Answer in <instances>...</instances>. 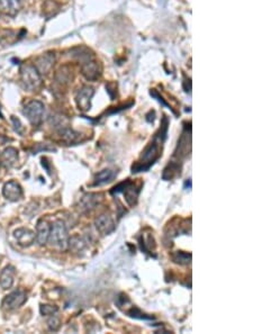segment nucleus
<instances>
[{
	"instance_id": "17",
	"label": "nucleus",
	"mask_w": 253,
	"mask_h": 334,
	"mask_svg": "<svg viewBox=\"0 0 253 334\" xmlns=\"http://www.w3.org/2000/svg\"><path fill=\"white\" fill-rule=\"evenodd\" d=\"M116 177V172L114 170H110V169H105L100 172H98L96 176H94V186H102L106 184H110V181L115 179Z\"/></svg>"
},
{
	"instance_id": "10",
	"label": "nucleus",
	"mask_w": 253,
	"mask_h": 334,
	"mask_svg": "<svg viewBox=\"0 0 253 334\" xmlns=\"http://www.w3.org/2000/svg\"><path fill=\"white\" fill-rule=\"evenodd\" d=\"M54 61H56L54 54H52V53H45V54L40 56L38 59L36 60L35 68L38 71L40 74H48L52 69Z\"/></svg>"
},
{
	"instance_id": "7",
	"label": "nucleus",
	"mask_w": 253,
	"mask_h": 334,
	"mask_svg": "<svg viewBox=\"0 0 253 334\" xmlns=\"http://www.w3.org/2000/svg\"><path fill=\"white\" fill-rule=\"evenodd\" d=\"M94 89L90 87H84V88L79 89V91L76 96V101L80 110L87 111L90 108V106H92L90 102H92V98L94 96Z\"/></svg>"
},
{
	"instance_id": "9",
	"label": "nucleus",
	"mask_w": 253,
	"mask_h": 334,
	"mask_svg": "<svg viewBox=\"0 0 253 334\" xmlns=\"http://www.w3.org/2000/svg\"><path fill=\"white\" fill-rule=\"evenodd\" d=\"M14 237L17 240L20 246L27 248L35 242V233L30 229H18L14 232Z\"/></svg>"
},
{
	"instance_id": "11",
	"label": "nucleus",
	"mask_w": 253,
	"mask_h": 334,
	"mask_svg": "<svg viewBox=\"0 0 253 334\" xmlns=\"http://www.w3.org/2000/svg\"><path fill=\"white\" fill-rule=\"evenodd\" d=\"M140 191H141V186H136L130 180H128L126 181L125 188L123 191H122V193H123L125 196L126 203H128L130 206L133 207L134 205L138 203Z\"/></svg>"
},
{
	"instance_id": "12",
	"label": "nucleus",
	"mask_w": 253,
	"mask_h": 334,
	"mask_svg": "<svg viewBox=\"0 0 253 334\" xmlns=\"http://www.w3.org/2000/svg\"><path fill=\"white\" fill-rule=\"evenodd\" d=\"M50 231H51V226L48 223L44 220H40L38 222L36 225V234L35 240L40 246H45L48 243V240L50 237Z\"/></svg>"
},
{
	"instance_id": "14",
	"label": "nucleus",
	"mask_w": 253,
	"mask_h": 334,
	"mask_svg": "<svg viewBox=\"0 0 253 334\" xmlns=\"http://www.w3.org/2000/svg\"><path fill=\"white\" fill-rule=\"evenodd\" d=\"M102 195L99 194H87L81 198L80 206L84 211H92L94 208H96L102 202Z\"/></svg>"
},
{
	"instance_id": "15",
	"label": "nucleus",
	"mask_w": 253,
	"mask_h": 334,
	"mask_svg": "<svg viewBox=\"0 0 253 334\" xmlns=\"http://www.w3.org/2000/svg\"><path fill=\"white\" fill-rule=\"evenodd\" d=\"M180 171H182V162L178 161V160L170 161L164 170V173H162V179L168 181L174 180V178L180 176Z\"/></svg>"
},
{
	"instance_id": "6",
	"label": "nucleus",
	"mask_w": 253,
	"mask_h": 334,
	"mask_svg": "<svg viewBox=\"0 0 253 334\" xmlns=\"http://www.w3.org/2000/svg\"><path fill=\"white\" fill-rule=\"evenodd\" d=\"M94 225H96L97 231L102 235H110L116 229L114 220L107 214H102L100 216H98L94 221Z\"/></svg>"
},
{
	"instance_id": "21",
	"label": "nucleus",
	"mask_w": 253,
	"mask_h": 334,
	"mask_svg": "<svg viewBox=\"0 0 253 334\" xmlns=\"http://www.w3.org/2000/svg\"><path fill=\"white\" fill-rule=\"evenodd\" d=\"M16 39H17L16 34L10 29H9V30L4 29V30H2V32H0V43L12 44V43L15 42Z\"/></svg>"
},
{
	"instance_id": "19",
	"label": "nucleus",
	"mask_w": 253,
	"mask_h": 334,
	"mask_svg": "<svg viewBox=\"0 0 253 334\" xmlns=\"http://www.w3.org/2000/svg\"><path fill=\"white\" fill-rule=\"evenodd\" d=\"M18 151L15 148H7L2 154V162L6 168H10L17 162Z\"/></svg>"
},
{
	"instance_id": "5",
	"label": "nucleus",
	"mask_w": 253,
	"mask_h": 334,
	"mask_svg": "<svg viewBox=\"0 0 253 334\" xmlns=\"http://www.w3.org/2000/svg\"><path fill=\"white\" fill-rule=\"evenodd\" d=\"M27 301V295L24 291H16L9 294L8 296L4 298L2 307L4 310L12 311L20 309L22 305Z\"/></svg>"
},
{
	"instance_id": "16",
	"label": "nucleus",
	"mask_w": 253,
	"mask_h": 334,
	"mask_svg": "<svg viewBox=\"0 0 253 334\" xmlns=\"http://www.w3.org/2000/svg\"><path fill=\"white\" fill-rule=\"evenodd\" d=\"M15 268L12 266H8L2 271L0 275V287L2 289H9L12 287L14 278H15Z\"/></svg>"
},
{
	"instance_id": "22",
	"label": "nucleus",
	"mask_w": 253,
	"mask_h": 334,
	"mask_svg": "<svg viewBox=\"0 0 253 334\" xmlns=\"http://www.w3.org/2000/svg\"><path fill=\"white\" fill-rule=\"evenodd\" d=\"M40 312L43 316H52L58 313V307L56 305H40Z\"/></svg>"
},
{
	"instance_id": "3",
	"label": "nucleus",
	"mask_w": 253,
	"mask_h": 334,
	"mask_svg": "<svg viewBox=\"0 0 253 334\" xmlns=\"http://www.w3.org/2000/svg\"><path fill=\"white\" fill-rule=\"evenodd\" d=\"M20 75H22V84H24V87L30 91H34L36 90V89H38L40 83H42L40 74L33 65L22 66V69L20 71Z\"/></svg>"
},
{
	"instance_id": "2",
	"label": "nucleus",
	"mask_w": 253,
	"mask_h": 334,
	"mask_svg": "<svg viewBox=\"0 0 253 334\" xmlns=\"http://www.w3.org/2000/svg\"><path fill=\"white\" fill-rule=\"evenodd\" d=\"M48 242L52 248L58 250H66L69 243V234H68L66 226L64 222L58 220L53 223V226L50 231V237Z\"/></svg>"
},
{
	"instance_id": "1",
	"label": "nucleus",
	"mask_w": 253,
	"mask_h": 334,
	"mask_svg": "<svg viewBox=\"0 0 253 334\" xmlns=\"http://www.w3.org/2000/svg\"><path fill=\"white\" fill-rule=\"evenodd\" d=\"M168 127L169 119L166 116H164L159 131L153 137V140L148 143L146 150L143 151L138 161L132 167L133 173L148 171L160 159L162 155V148H164V143L166 139V134H168Z\"/></svg>"
},
{
	"instance_id": "20",
	"label": "nucleus",
	"mask_w": 253,
	"mask_h": 334,
	"mask_svg": "<svg viewBox=\"0 0 253 334\" xmlns=\"http://www.w3.org/2000/svg\"><path fill=\"white\" fill-rule=\"evenodd\" d=\"M174 262L182 266L189 265L192 262V253H187L184 251H177L172 255Z\"/></svg>"
},
{
	"instance_id": "4",
	"label": "nucleus",
	"mask_w": 253,
	"mask_h": 334,
	"mask_svg": "<svg viewBox=\"0 0 253 334\" xmlns=\"http://www.w3.org/2000/svg\"><path fill=\"white\" fill-rule=\"evenodd\" d=\"M44 111V105L38 100H32L24 107V115L34 126H38L43 122Z\"/></svg>"
},
{
	"instance_id": "23",
	"label": "nucleus",
	"mask_w": 253,
	"mask_h": 334,
	"mask_svg": "<svg viewBox=\"0 0 253 334\" xmlns=\"http://www.w3.org/2000/svg\"><path fill=\"white\" fill-rule=\"evenodd\" d=\"M48 328H50V330H51V331H58V330L60 329L61 323H60V320L56 318L54 315H52L51 319L48 321Z\"/></svg>"
},
{
	"instance_id": "24",
	"label": "nucleus",
	"mask_w": 253,
	"mask_h": 334,
	"mask_svg": "<svg viewBox=\"0 0 253 334\" xmlns=\"http://www.w3.org/2000/svg\"><path fill=\"white\" fill-rule=\"evenodd\" d=\"M12 123H14V127H15V131H16L17 133H20V134H22V132H24V127H22V123H20V119L12 116Z\"/></svg>"
},
{
	"instance_id": "13",
	"label": "nucleus",
	"mask_w": 253,
	"mask_h": 334,
	"mask_svg": "<svg viewBox=\"0 0 253 334\" xmlns=\"http://www.w3.org/2000/svg\"><path fill=\"white\" fill-rule=\"evenodd\" d=\"M22 7V0H0V12L15 16Z\"/></svg>"
},
{
	"instance_id": "18",
	"label": "nucleus",
	"mask_w": 253,
	"mask_h": 334,
	"mask_svg": "<svg viewBox=\"0 0 253 334\" xmlns=\"http://www.w3.org/2000/svg\"><path fill=\"white\" fill-rule=\"evenodd\" d=\"M99 69L98 64L92 60H89L82 63V74L88 80H96L99 77Z\"/></svg>"
},
{
	"instance_id": "8",
	"label": "nucleus",
	"mask_w": 253,
	"mask_h": 334,
	"mask_svg": "<svg viewBox=\"0 0 253 334\" xmlns=\"http://www.w3.org/2000/svg\"><path fill=\"white\" fill-rule=\"evenodd\" d=\"M2 194L4 198L9 202H18L22 197V186L16 181H9L4 184Z\"/></svg>"
}]
</instances>
